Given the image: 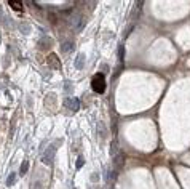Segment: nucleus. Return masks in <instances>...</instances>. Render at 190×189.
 Listing matches in <instances>:
<instances>
[{"label": "nucleus", "instance_id": "9b49d317", "mask_svg": "<svg viewBox=\"0 0 190 189\" xmlns=\"http://www.w3.org/2000/svg\"><path fill=\"white\" fill-rule=\"evenodd\" d=\"M110 152H112V156L117 152V144H115V143H112V151H110Z\"/></svg>", "mask_w": 190, "mask_h": 189}, {"label": "nucleus", "instance_id": "9d476101", "mask_svg": "<svg viewBox=\"0 0 190 189\" xmlns=\"http://www.w3.org/2000/svg\"><path fill=\"white\" fill-rule=\"evenodd\" d=\"M83 167V157H79V164H77V168H82Z\"/></svg>", "mask_w": 190, "mask_h": 189}, {"label": "nucleus", "instance_id": "39448f33", "mask_svg": "<svg viewBox=\"0 0 190 189\" xmlns=\"http://www.w3.org/2000/svg\"><path fill=\"white\" fill-rule=\"evenodd\" d=\"M123 162H125V156H123V154H118V156L114 159V167H115L117 170L122 168V167H123Z\"/></svg>", "mask_w": 190, "mask_h": 189}, {"label": "nucleus", "instance_id": "1a4fd4ad", "mask_svg": "<svg viewBox=\"0 0 190 189\" xmlns=\"http://www.w3.org/2000/svg\"><path fill=\"white\" fill-rule=\"evenodd\" d=\"M6 183H8V186H11V183H15V173L10 175V178H8V181H6Z\"/></svg>", "mask_w": 190, "mask_h": 189}, {"label": "nucleus", "instance_id": "20e7f679", "mask_svg": "<svg viewBox=\"0 0 190 189\" xmlns=\"http://www.w3.org/2000/svg\"><path fill=\"white\" fill-rule=\"evenodd\" d=\"M54 152H56V148H54V146H50V148H48V151H46V154L43 156V162H45L46 165H50V164H51Z\"/></svg>", "mask_w": 190, "mask_h": 189}, {"label": "nucleus", "instance_id": "6e6552de", "mask_svg": "<svg viewBox=\"0 0 190 189\" xmlns=\"http://www.w3.org/2000/svg\"><path fill=\"white\" fill-rule=\"evenodd\" d=\"M27 168H29V162H23V165H21V173H26Z\"/></svg>", "mask_w": 190, "mask_h": 189}, {"label": "nucleus", "instance_id": "423d86ee", "mask_svg": "<svg viewBox=\"0 0 190 189\" xmlns=\"http://www.w3.org/2000/svg\"><path fill=\"white\" fill-rule=\"evenodd\" d=\"M83 64H85V55H79L77 56V61H75V66H77V69H82L83 67Z\"/></svg>", "mask_w": 190, "mask_h": 189}, {"label": "nucleus", "instance_id": "f257e3e1", "mask_svg": "<svg viewBox=\"0 0 190 189\" xmlns=\"http://www.w3.org/2000/svg\"><path fill=\"white\" fill-rule=\"evenodd\" d=\"M91 88H93V92L102 95L105 92V79L102 74H96L93 77V80H91Z\"/></svg>", "mask_w": 190, "mask_h": 189}, {"label": "nucleus", "instance_id": "0eeeda50", "mask_svg": "<svg viewBox=\"0 0 190 189\" xmlns=\"http://www.w3.org/2000/svg\"><path fill=\"white\" fill-rule=\"evenodd\" d=\"M10 6H11V8L15 10V11H23V3H21V2H16V0H11V2H10Z\"/></svg>", "mask_w": 190, "mask_h": 189}, {"label": "nucleus", "instance_id": "f03ea898", "mask_svg": "<svg viewBox=\"0 0 190 189\" xmlns=\"http://www.w3.org/2000/svg\"><path fill=\"white\" fill-rule=\"evenodd\" d=\"M64 104L69 108V111H79V100L77 98H67V100L64 101Z\"/></svg>", "mask_w": 190, "mask_h": 189}, {"label": "nucleus", "instance_id": "7ed1b4c3", "mask_svg": "<svg viewBox=\"0 0 190 189\" xmlns=\"http://www.w3.org/2000/svg\"><path fill=\"white\" fill-rule=\"evenodd\" d=\"M48 66H50V67H53V69H59V67H61V62H59L58 56H56L54 53L48 55Z\"/></svg>", "mask_w": 190, "mask_h": 189}]
</instances>
